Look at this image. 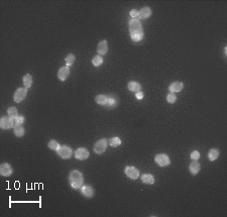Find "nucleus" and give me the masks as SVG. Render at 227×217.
<instances>
[{
  "label": "nucleus",
  "mask_w": 227,
  "mask_h": 217,
  "mask_svg": "<svg viewBox=\"0 0 227 217\" xmlns=\"http://www.w3.org/2000/svg\"><path fill=\"white\" fill-rule=\"evenodd\" d=\"M0 126L2 129H9L11 127H14V119L12 117H6L3 116L0 120Z\"/></svg>",
  "instance_id": "obj_7"
},
{
  "label": "nucleus",
  "mask_w": 227,
  "mask_h": 217,
  "mask_svg": "<svg viewBox=\"0 0 227 217\" xmlns=\"http://www.w3.org/2000/svg\"><path fill=\"white\" fill-rule=\"evenodd\" d=\"M22 81H23L24 88L28 89L31 86V84H33V77H31L30 74H26V75L23 76V79H22Z\"/></svg>",
  "instance_id": "obj_21"
},
{
  "label": "nucleus",
  "mask_w": 227,
  "mask_h": 217,
  "mask_svg": "<svg viewBox=\"0 0 227 217\" xmlns=\"http://www.w3.org/2000/svg\"><path fill=\"white\" fill-rule=\"evenodd\" d=\"M92 64L95 66V67H99L103 64V58L101 56H95L92 60Z\"/></svg>",
  "instance_id": "obj_24"
},
{
  "label": "nucleus",
  "mask_w": 227,
  "mask_h": 217,
  "mask_svg": "<svg viewBox=\"0 0 227 217\" xmlns=\"http://www.w3.org/2000/svg\"><path fill=\"white\" fill-rule=\"evenodd\" d=\"M183 87H184V84L182 82H179V81H177V82H174L170 85L169 90L172 93H177V92H180L181 90L183 89Z\"/></svg>",
  "instance_id": "obj_15"
},
{
  "label": "nucleus",
  "mask_w": 227,
  "mask_h": 217,
  "mask_svg": "<svg viewBox=\"0 0 227 217\" xmlns=\"http://www.w3.org/2000/svg\"><path fill=\"white\" fill-rule=\"evenodd\" d=\"M88 157H89V152L85 147H80L75 152V158L77 160L84 161V160H87Z\"/></svg>",
  "instance_id": "obj_9"
},
{
  "label": "nucleus",
  "mask_w": 227,
  "mask_h": 217,
  "mask_svg": "<svg viewBox=\"0 0 227 217\" xmlns=\"http://www.w3.org/2000/svg\"><path fill=\"white\" fill-rule=\"evenodd\" d=\"M200 169H201V166H200V164L197 161H193L189 166V170L192 175H197L199 173Z\"/></svg>",
  "instance_id": "obj_16"
},
{
  "label": "nucleus",
  "mask_w": 227,
  "mask_h": 217,
  "mask_svg": "<svg viewBox=\"0 0 227 217\" xmlns=\"http://www.w3.org/2000/svg\"><path fill=\"white\" fill-rule=\"evenodd\" d=\"M191 159L193 161H198L200 159V152L198 151H194L191 152Z\"/></svg>",
  "instance_id": "obj_31"
},
{
  "label": "nucleus",
  "mask_w": 227,
  "mask_h": 217,
  "mask_svg": "<svg viewBox=\"0 0 227 217\" xmlns=\"http://www.w3.org/2000/svg\"><path fill=\"white\" fill-rule=\"evenodd\" d=\"M154 161H156L157 164L161 167H167L171 164L170 158L168 155H166V153H158V155H157L156 158H154Z\"/></svg>",
  "instance_id": "obj_3"
},
{
  "label": "nucleus",
  "mask_w": 227,
  "mask_h": 217,
  "mask_svg": "<svg viewBox=\"0 0 227 217\" xmlns=\"http://www.w3.org/2000/svg\"><path fill=\"white\" fill-rule=\"evenodd\" d=\"M109 144H110V146L113 147H116L120 146V144H121V139L119 137H112L110 141H109Z\"/></svg>",
  "instance_id": "obj_26"
},
{
  "label": "nucleus",
  "mask_w": 227,
  "mask_h": 217,
  "mask_svg": "<svg viewBox=\"0 0 227 217\" xmlns=\"http://www.w3.org/2000/svg\"><path fill=\"white\" fill-rule=\"evenodd\" d=\"M130 15L133 17V19H137L138 18V11L136 9H132L130 11Z\"/></svg>",
  "instance_id": "obj_32"
},
{
  "label": "nucleus",
  "mask_w": 227,
  "mask_h": 217,
  "mask_svg": "<svg viewBox=\"0 0 227 217\" xmlns=\"http://www.w3.org/2000/svg\"><path fill=\"white\" fill-rule=\"evenodd\" d=\"M127 88H128L129 91H132V92H139L140 89H142V86H140L139 83L135 82V81H131L128 84H127Z\"/></svg>",
  "instance_id": "obj_17"
},
{
  "label": "nucleus",
  "mask_w": 227,
  "mask_h": 217,
  "mask_svg": "<svg viewBox=\"0 0 227 217\" xmlns=\"http://www.w3.org/2000/svg\"><path fill=\"white\" fill-rule=\"evenodd\" d=\"M152 15V9L149 7H142L138 11V18L140 19H147Z\"/></svg>",
  "instance_id": "obj_13"
},
{
  "label": "nucleus",
  "mask_w": 227,
  "mask_h": 217,
  "mask_svg": "<svg viewBox=\"0 0 227 217\" xmlns=\"http://www.w3.org/2000/svg\"><path fill=\"white\" fill-rule=\"evenodd\" d=\"M142 181L144 184L152 185L154 183V177L151 174H143L142 176Z\"/></svg>",
  "instance_id": "obj_20"
},
{
  "label": "nucleus",
  "mask_w": 227,
  "mask_h": 217,
  "mask_svg": "<svg viewBox=\"0 0 227 217\" xmlns=\"http://www.w3.org/2000/svg\"><path fill=\"white\" fill-rule=\"evenodd\" d=\"M219 157V151L216 150V148H212V150L209 151L208 152V158H209V160L210 161H215L217 158Z\"/></svg>",
  "instance_id": "obj_22"
},
{
  "label": "nucleus",
  "mask_w": 227,
  "mask_h": 217,
  "mask_svg": "<svg viewBox=\"0 0 227 217\" xmlns=\"http://www.w3.org/2000/svg\"><path fill=\"white\" fill-rule=\"evenodd\" d=\"M124 173H125V175L127 176V177L130 178L131 180H136V179H138V177H139L138 169H136L135 167H132V166H127L125 168V170H124Z\"/></svg>",
  "instance_id": "obj_5"
},
{
  "label": "nucleus",
  "mask_w": 227,
  "mask_h": 217,
  "mask_svg": "<svg viewBox=\"0 0 227 217\" xmlns=\"http://www.w3.org/2000/svg\"><path fill=\"white\" fill-rule=\"evenodd\" d=\"M97 52L99 55H106L108 52V44L106 40H102L98 44V48H97Z\"/></svg>",
  "instance_id": "obj_14"
},
{
  "label": "nucleus",
  "mask_w": 227,
  "mask_h": 217,
  "mask_svg": "<svg viewBox=\"0 0 227 217\" xmlns=\"http://www.w3.org/2000/svg\"><path fill=\"white\" fill-rule=\"evenodd\" d=\"M117 105V99L113 96V95H109L108 96V101H107V104H106V108L108 109H112V108L116 107Z\"/></svg>",
  "instance_id": "obj_18"
},
{
  "label": "nucleus",
  "mask_w": 227,
  "mask_h": 217,
  "mask_svg": "<svg viewBox=\"0 0 227 217\" xmlns=\"http://www.w3.org/2000/svg\"><path fill=\"white\" fill-rule=\"evenodd\" d=\"M48 147L51 148V150H53V151H58L59 148H60V144H59V142H56V141H54V139H52V141H49V143H48Z\"/></svg>",
  "instance_id": "obj_25"
},
{
  "label": "nucleus",
  "mask_w": 227,
  "mask_h": 217,
  "mask_svg": "<svg viewBox=\"0 0 227 217\" xmlns=\"http://www.w3.org/2000/svg\"><path fill=\"white\" fill-rule=\"evenodd\" d=\"M26 95H27V90H26V88H18L16 91H15V93H14L13 99H14V101L16 103H19V102H21L26 97Z\"/></svg>",
  "instance_id": "obj_8"
},
{
  "label": "nucleus",
  "mask_w": 227,
  "mask_h": 217,
  "mask_svg": "<svg viewBox=\"0 0 227 217\" xmlns=\"http://www.w3.org/2000/svg\"><path fill=\"white\" fill-rule=\"evenodd\" d=\"M7 113L9 115V117H12V118H14V117L17 116V109L15 107H9L8 110H7Z\"/></svg>",
  "instance_id": "obj_29"
},
{
  "label": "nucleus",
  "mask_w": 227,
  "mask_h": 217,
  "mask_svg": "<svg viewBox=\"0 0 227 217\" xmlns=\"http://www.w3.org/2000/svg\"><path fill=\"white\" fill-rule=\"evenodd\" d=\"M75 60H76V58H75V56L73 55V54H70V55H68L67 56V58H66V60H65V62H66V65L68 66V67H70V66H72L73 64H74V62H75Z\"/></svg>",
  "instance_id": "obj_27"
},
{
  "label": "nucleus",
  "mask_w": 227,
  "mask_h": 217,
  "mask_svg": "<svg viewBox=\"0 0 227 217\" xmlns=\"http://www.w3.org/2000/svg\"><path fill=\"white\" fill-rule=\"evenodd\" d=\"M135 98H136V99H138V100H140V99H142V98H143V93H142V91L136 92V93H135Z\"/></svg>",
  "instance_id": "obj_33"
},
{
  "label": "nucleus",
  "mask_w": 227,
  "mask_h": 217,
  "mask_svg": "<svg viewBox=\"0 0 227 217\" xmlns=\"http://www.w3.org/2000/svg\"><path fill=\"white\" fill-rule=\"evenodd\" d=\"M0 174L4 177H8L12 174V168L11 166L7 164V163H4L1 166H0Z\"/></svg>",
  "instance_id": "obj_11"
},
{
  "label": "nucleus",
  "mask_w": 227,
  "mask_h": 217,
  "mask_svg": "<svg viewBox=\"0 0 227 217\" xmlns=\"http://www.w3.org/2000/svg\"><path fill=\"white\" fill-rule=\"evenodd\" d=\"M81 192L85 197H87V198H92L93 195H94V190H93L92 187L89 186V185H84V186H82L81 187Z\"/></svg>",
  "instance_id": "obj_12"
},
{
  "label": "nucleus",
  "mask_w": 227,
  "mask_h": 217,
  "mask_svg": "<svg viewBox=\"0 0 227 217\" xmlns=\"http://www.w3.org/2000/svg\"><path fill=\"white\" fill-rule=\"evenodd\" d=\"M69 75H70V68L68 66H65V67H62L61 69L59 70L58 78L61 81H66L68 77H69Z\"/></svg>",
  "instance_id": "obj_10"
},
{
  "label": "nucleus",
  "mask_w": 227,
  "mask_h": 217,
  "mask_svg": "<svg viewBox=\"0 0 227 217\" xmlns=\"http://www.w3.org/2000/svg\"><path fill=\"white\" fill-rule=\"evenodd\" d=\"M25 133V130L24 128L22 127L21 125H16L14 126V135L17 137H23Z\"/></svg>",
  "instance_id": "obj_23"
},
{
  "label": "nucleus",
  "mask_w": 227,
  "mask_h": 217,
  "mask_svg": "<svg viewBox=\"0 0 227 217\" xmlns=\"http://www.w3.org/2000/svg\"><path fill=\"white\" fill-rule=\"evenodd\" d=\"M176 100H177V96H176V95H175L174 93L170 92L169 94L167 95V101L169 102V103L173 104V103H175V102H176Z\"/></svg>",
  "instance_id": "obj_30"
},
{
  "label": "nucleus",
  "mask_w": 227,
  "mask_h": 217,
  "mask_svg": "<svg viewBox=\"0 0 227 217\" xmlns=\"http://www.w3.org/2000/svg\"><path fill=\"white\" fill-rule=\"evenodd\" d=\"M95 101H96V103L99 104V105L106 106L107 101H108V96H106V95H98V96H96V98H95Z\"/></svg>",
  "instance_id": "obj_19"
},
{
  "label": "nucleus",
  "mask_w": 227,
  "mask_h": 217,
  "mask_svg": "<svg viewBox=\"0 0 227 217\" xmlns=\"http://www.w3.org/2000/svg\"><path fill=\"white\" fill-rule=\"evenodd\" d=\"M107 144H108V141L106 138H101L100 141H98L94 146V152L98 153H103L104 152L106 151L107 148Z\"/></svg>",
  "instance_id": "obj_4"
},
{
  "label": "nucleus",
  "mask_w": 227,
  "mask_h": 217,
  "mask_svg": "<svg viewBox=\"0 0 227 217\" xmlns=\"http://www.w3.org/2000/svg\"><path fill=\"white\" fill-rule=\"evenodd\" d=\"M129 33L130 38L133 42H140L143 39L142 25L138 19H131L129 21Z\"/></svg>",
  "instance_id": "obj_1"
},
{
  "label": "nucleus",
  "mask_w": 227,
  "mask_h": 217,
  "mask_svg": "<svg viewBox=\"0 0 227 217\" xmlns=\"http://www.w3.org/2000/svg\"><path fill=\"white\" fill-rule=\"evenodd\" d=\"M69 182L72 188L74 189H81L84 183V178L83 175L80 171L78 170H73L69 175Z\"/></svg>",
  "instance_id": "obj_2"
},
{
  "label": "nucleus",
  "mask_w": 227,
  "mask_h": 217,
  "mask_svg": "<svg viewBox=\"0 0 227 217\" xmlns=\"http://www.w3.org/2000/svg\"><path fill=\"white\" fill-rule=\"evenodd\" d=\"M58 155L60 156L62 159H70L73 155V151L70 147L68 146H61L58 150Z\"/></svg>",
  "instance_id": "obj_6"
},
{
  "label": "nucleus",
  "mask_w": 227,
  "mask_h": 217,
  "mask_svg": "<svg viewBox=\"0 0 227 217\" xmlns=\"http://www.w3.org/2000/svg\"><path fill=\"white\" fill-rule=\"evenodd\" d=\"M14 125L16 126V125H21L22 123L24 122L25 121V119H24V117L22 116V115H17L16 117H14Z\"/></svg>",
  "instance_id": "obj_28"
}]
</instances>
